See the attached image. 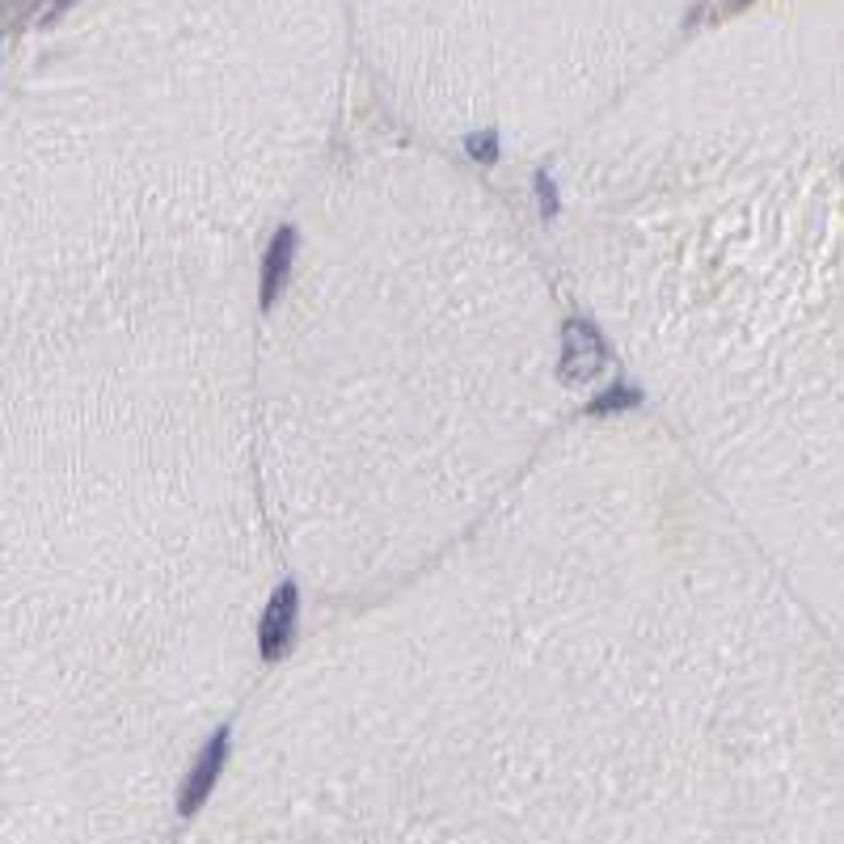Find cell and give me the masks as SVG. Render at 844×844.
Returning a JSON list of instances; mask_svg holds the SVG:
<instances>
[{"label": "cell", "mask_w": 844, "mask_h": 844, "mask_svg": "<svg viewBox=\"0 0 844 844\" xmlns=\"http://www.w3.org/2000/svg\"><path fill=\"white\" fill-rule=\"evenodd\" d=\"M292 258H296V228L283 224L279 233L271 237V245H266V254H262V283H258V304H262V309H271V304H275L287 271H292Z\"/></svg>", "instance_id": "cell-4"}, {"label": "cell", "mask_w": 844, "mask_h": 844, "mask_svg": "<svg viewBox=\"0 0 844 844\" xmlns=\"http://www.w3.org/2000/svg\"><path fill=\"white\" fill-rule=\"evenodd\" d=\"M469 157L473 161H498V136L494 131H486V136H469Z\"/></svg>", "instance_id": "cell-6"}, {"label": "cell", "mask_w": 844, "mask_h": 844, "mask_svg": "<svg viewBox=\"0 0 844 844\" xmlns=\"http://www.w3.org/2000/svg\"><path fill=\"white\" fill-rule=\"evenodd\" d=\"M604 368H608V347H604L600 330L591 321L570 317L562 325V363H558V376L566 380V385H587V380H596Z\"/></svg>", "instance_id": "cell-1"}, {"label": "cell", "mask_w": 844, "mask_h": 844, "mask_svg": "<svg viewBox=\"0 0 844 844\" xmlns=\"http://www.w3.org/2000/svg\"><path fill=\"white\" fill-rule=\"evenodd\" d=\"M228 726H220L216 735H211L207 743H203V752H199V760H195V769L186 773V781H182V794H178V811L190 819V815H199V807L207 802V794L216 790V781H220V769H224V760H228Z\"/></svg>", "instance_id": "cell-2"}, {"label": "cell", "mask_w": 844, "mask_h": 844, "mask_svg": "<svg viewBox=\"0 0 844 844\" xmlns=\"http://www.w3.org/2000/svg\"><path fill=\"white\" fill-rule=\"evenodd\" d=\"M296 612H300V587L296 583H279V591L266 600L262 625H258L262 659L287 655V642H292V629H296Z\"/></svg>", "instance_id": "cell-3"}, {"label": "cell", "mask_w": 844, "mask_h": 844, "mask_svg": "<svg viewBox=\"0 0 844 844\" xmlns=\"http://www.w3.org/2000/svg\"><path fill=\"white\" fill-rule=\"evenodd\" d=\"M536 199H541L545 216H558V190H553V178L549 174H536Z\"/></svg>", "instance_id": "cell-7"}, {"label": "cell", "mask_w": 844, "mask_h": 844, "mask_svg": "<svg viewBox=\"0 0 844 844\" xmlns=\"http://www.w3.org/2000/svg\"><path fill=\"white\" fill-rule=\"evenodd\" d=\"M633 406H642V393L633 385H612L600 397L587 401V414L591 418H608V414H621V410H633Z\"/></svg>", "instance_id": "cell-5"}]
</instances>
